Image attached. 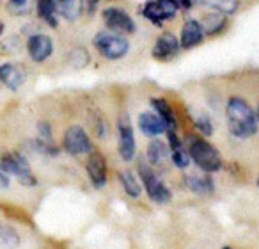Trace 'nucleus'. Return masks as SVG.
<instances>
[{"instance_id":"nucleus-32","label":"nucleus","mask_w":259,"mask_h":249,"mask_svg":"<svg viewBox=\"0 0 259 249\" xmlns=\"http://www.w3.org/2000/svg\"><path fill=\"white\" fill-rule=\"evenodd\" d=\"M2 32H4V23L0 22V34H2Z\"/></svg>"},{"instance_id":"nucleus-28","label":"nucleus","mask_w":259,"mask_h":249,"mask_svg":"<svg viewBox=\"0 0 259 249\" xmlns=\"http://www.w3.org/2000/svg\"><path fill=\"white\" fill-rule=\"evenodd\" d=\"M8 187H9V178H8V174L0 171V191H2V189H8Z\"/></svg>"},{"instance_id":"nucleus-4","label":"nucleus","mask_w":259,"mask_h":249,"mask_svg":"<svg viewBox=\"0 0 259 249\" xmlns=\"http://www.w3.org/2000/svg\"><path fill=\"white\" fill-rule=\"evenodd\" d=\"M0 171L2 173L15 174L20 184L27 185V187H32V185L37 184L36 176L30 171L27 159L18 152H2L0 150Z\"/></svg>"},{"instance_id":"nucleus-12","label":"nucleus","mask_w":259,"mask_h":249,"mask_svg":"<svg viewBox=\"0 0 259 249\" xmlns=\"http://www.w3.org/2000/svg\"><path fill=\"white\" fill-rule=\"evenodd\" d=\"M85 169L89 174L91 184L96 189H101L107 185V160L101 153L93 152L89 153V159L85 162Z\"/></svg>"},{"instance_id":"nucleus-5","label":"nucleus","mask_w":259,"mask_h":249,"mask_svg":"<svg viewBox=\"0 0 259 249\" xmlns=\"http://www.w3.org/2000/svg\"><path fill=\"white\" fill-rule=\"evenodd\" d=\"M93 45L98 54L108 61H119L130 50V41L122 34L115 32H98L93 40Z\"/></svg>"},{"instance_id":"nucleus-26","label":"nucleus","mask_w":259,"mask_h":249,"mask_svg":"<svg viewBox=\"0 0 259 249\" xmlns=\"http://www.w3.org/2000/svg\"><path fill=\"white\" fill-rule=\"evenodd\" d=\"M0 242L8 247H16L18 245V235L13 228H2L0 230Z\"/></svg>"},{"instance_id":"nucleus-30","label":"nucleus","mask_w":259,"mask_h":249,"mask_svg":"<svg viewBox=\"0 0 259 249\" xmlns=\"http://www.w3.org/2000/svg\"><path fill=\"white\" fill-rule=\"evenodd\" d=\"M180 2V8H183V9H190L192 6L195 4V2H199V0H178Z\"/></svg>"},{"instance_id":"nucleus-7","label":"nucleus","mask_w":259,"mask_h":249,"mask_svg":"<svg viewBox=\"0 0 259 249\" xmlns=\"http://www.w3.org/2000/svg\"><path fill=\"white\" fill-rule=\"evenodd\" d=\"M62 148L66 153L73 157L85 155V153H93V143H91L87 132L78 125H71L68 130L64 132L62 137Z\"/></svg>"},{"instance_id":"nucleus-25","label":"nucleus","mask_w":259,"mask_h":249,"mask_svg":"<svg viewBox=\"0 0 259 249\" xmlns=\"http://www.w3.org/2000/svg\"><path fill=\"white\" fill-rule=\"evenodd\" d=\"M194 125H195V128L204 135V137L213 135V123H211V119H209L208 114H199L197 118L194 119Z\"/></svg>"},{"instance_id":"nucleus-36","label":"nucleus","mask_w":259,"mask_h":249,"mask_svg":"<svg viewBox=\"0 0 259 249\" xmlns=\"http://www.w3.org/2000/svg\"><path fill=\"white\" fill-rule=\"evenodd\" d=\"M0 230H2V226H0Z\"/></svg>"},{"instance_id":"nucleus-9","label":"nucleus","mask_w":259,"mask_h":249,"mask_svg":"<svg viewBox=\"0 0 259 249\" xmlns=\"http://www.w3.org/2000/svg\"><path fill=\"white\" fill-rule=\"evenodd\" d=\"M103 22L107 29L115 34H134L137 30V25L132 20V16L122 9L114 8V6L103 9Z\"/></svg>"},{"instance_id":"nucleus-11","label":"nucleus","mask_w":259,"mask_h":249,"mask_svg":"<svg viewBox=\"0 0 259 249\" xmlns=\"http://www.w3.org/2000/svg\"><path fill=\"white\" fill-rule=\"evenodd\" d=\"M27 50L34 62H45L54 52V41L47 34H32L27 41Z\"/></svg>"},{"instance_id":"nucleus-17","label":"nucleus","mask_w":259,"mask_h":249,"mask_svg":"<svg viewBox=\"0 0 259 249\" xmlns=\"http://www.w3.org/2000/svg\"><path fill=\"white\" fill-rule=\"evenodd\" d=\"M139 128L146 137H156L167 132V127L163 125V121L155 114V112H142L139 116Z\"/></svg>"},{"instance_id":"nucleus-6","label":"nucleus","mask_w":259,"mask_h":249,"mask_svg":"<svg viewBox=\"0 0 259 249\" xmlns=\"http://www.w3.org/2000/svg\"><path fill=\"white\" fill-rule=\"evenodd\" d=\"M180 11L178 0H151L142 8V15L156 27H162L163 22L172 20Z\"/></svg>"},{"instance_id":"nucleus-23","label":"nucleus","mask_w":259,"mask_h":249,"mask_svg":"<svg viewBox=\"0 0 259 249\" xmlns=\"http://www.w3.org/2000/svg\"><path fill=\"white\" fill-rule=\"evenodd\" d=\"M37 15L50 27H57V2L55 0H37Z\"/></svg>"},{"instance_id":"nucleus-10","label":"nucleus","mask_w":259,"mask_h":249,"mask_svg":"<svg viewBox=\"0 0 259 249\" xmlns=\"http://www.w3.org/2000/svg\"><path fill=\"white\" fill-rule=\"evenodd\" d=\"M180 40L172 32H162L153 45V57L160 62H169L180 52Z\"/></svg>"},{"instance_id":"nucleus-20","label":"nucleus","mask_w":259,"mask_h":249,"mask_svg":"<svg viewBox=\"0 0 259 249\" xmlns=\"http://www.w3.org/2000/svg\"><path fill=\"white\" fill-rule=\"evenodd\" d=\"M227 20L224 18L220 13H206L204 16H202V22H201V27H202V32H204V36H217V34H220L224 30V27H226Z\"/></svg>"},{"instance_id":"nucleus-34","label":"nucleus","mask_w":259,"mask_h":249,"mask_svg":"<svg viewBox=\"0 0 259 249\" xmlns=\"http://www.w3.org/2000/svg\"><path fill=\"white\" fill-rule=\"evenodd\" d=\"M224 249H233V247H229V245H226V247H224Z\"/></svg>"},{"instance_id":"nucleus-19","label":"nucleus","mask_w":259,"mask_h":249,"mask_svg":"<svg viewBox=\"0 0 259 249\" xmlns=\"http://www.w3.org/2000/svg\"><path fill=\"white\" fill-rule=\"evenodd\" d=\"M151 107L155 109V114L162 119L163 125L167 127V132L176 130L178 128L176 114H174L172 107H170L169 101H167L165 98H151Z\"/></svg>"},{"instance_id":"nucleus-15","label":"nucleus","mask_w":259,"mask_h":249,"mask_svg":"<svg viewBox=\"0 0 259 249\" xmlns=\"http://www.w3.org/2000/svg\"><path fill=\"white\" fill-rule=\"evenodd\" d=\"M204 40V32H202L201 22L190 18L185 22L183 29H181V38H180V47L183 50H190V48L197 47L201 41Z\"/></svg>"},{"instance_id":"nucleus-27","label":"nucleus","mask_w":259,"mask_h":249,"mask_svg":"<svg viewBox=\"0 0 259 249\" xmlns=\"http://www.w3.org/2000/svg\"><path fill=\"white\" fill-rule=\"evenodd\" d=\"M37 139H41V141H47V143H52V127L48 121H39L37 123Z\"/></svg>"},{"instance_id":"nucleus-21","label":"nucleus","mask_w":259,"mask_h":249,"mask_svg":"<svg viewBox=\"0 0 259 249\" xmlns=\"http://www.w3.org/2000/svg\"><path fill=\"white\" fill-rule=\"evenodd\" d=\"M57 2V13L68 22H75L82 13L83 0H55Z\"/></svg>"},{"instance_id":"nucleus-3","label":"nucleus","mask_w":259,"mask_h":249,"mask_svg":"<svg viewBox=\"0 0 259 249\" xmlns=\"http://www.w3.org/2000/svg\"><path fill=\"white\" fill-rule=\"evenodd\" d=\"M137 171H139V176H141L146 192H148V196L153 201L158 203V205H165V203H169L170 199H172L170 189L163 184V180L158 176V173H156L148 162L141 160L137 166Z\"/></svg>"},{"instance_id":"nucleus-8","label":"nucleus","mask_w":259,"mask_h":249,"mask_svg":"<svg viewBox=\"0 0 259 249\" xmlns=\"http://www.w3.org/2000/svg\"><path fill=\"white\" fill-rule=\"evenodd\" d=\"M117 132H119V155H121L122 160L130 162V160H134L135 153H137V143H135L134 127L130 123L128 114L119 116Z\"/></svg>"},{"instance_id":"nucleus-2","label":"nucleus","mask_w":259,"mask_h":249,"mask_svg":"<svg viewBox=\"0 0 259 249\" xmlns=\"http://www.w3.org/2000/svg\"><path fill=\"white\" fill-rule=\"evenodd\" d=\"M187 152L194 164H197L204 173H217L222 169V157H220L219 150L208 143L201 135L190 134L187 137Z\"/></svg>"},{"instance_id":"nucleus-29","label":"nucleus","mask_w":259,"mask_h":249,"mask_svg":"<svg viewBox=\"0 0 259 249\" xmlns=\"http://www.w3.org/2000/svg\"><path fill=\"white\" fill-rule=\"evenodd\" d=\"M98 4H100V0H87V11H89L91 15H93V13L96 11Z\"/></svg>"},{"instance_id":"nucleus-33","label":"nucleus","mask_w":259,"mask_h":249,"mask_svg":"<svg viewBox=\"0 0 259 249\" xmlns=\"http://www.w3.org/2000/svg\"><path fill=\"white\" fill-rule=\"evenodd\" d=\"M255 116H257V121H259V105H257V114H255Z\"/></svg>"},{"instance_id":"nucleus-13","label":"nucleus","mask_w":259,"mask_h":249,"mask_svg":"<svg viewBox=\"0 0 259 249\" xmlns=\"http://www.w3.org/2000/svg\"><path fill=\"white\" fill-rule=\"evenodd\" d=\"M25 79H27V73L20 64H15V62L0 64V82L4 84L8 89L18 91L23 86Z\"/></svg>"},{"instance_id":"nucleus-22","label":"nucleus","mask_w":259,"mask_h":249,"mask_svg":"<svg viewBox=\"0 0 259 249\" xmlns=\"http://www.w3.org/2000/svg\"><path fill=\"white\" fill-rule=\"evenodd\" d=\"M117 178L122 184V189H124V192L130 198H139V196L142 194L141 182L135 178V174L132 173V171H121V173L117 174Z\"/></svg>"},{"instance_id":"nucleus-14","label":"nucleus","mask_w":259,"mask_h":249,"mask_svg":"<svg viewBox=\"0 0 259 249\" xmlns=\"http://www.w3.org/2000/svg\"><path fill=\"white\" fill-rule=\"evenodd\" d=\"M167 139H169V150H170V159H172L174 166L180 167V169H187L190 166V155L187 152V146L185 143L178 137L176 130L165 132Z\"/></svg>"},{"instance_id":"nucleus-24","label":"nucleus","mask_w":259,"mask_h":249,"mask_svg":"<svg viewBox=\"0 0 259 249\" xmlns=\"http://www.w3.org/2000/svg\"><path fill=\"white\" fill-rule=\"evenodd\" d=\"M199 2L220 15H233L240 8V0H199Z\"/></svg>"},{"instance_id":"nucleus-16","label":"nucleus","mask_w":259,"mask_h":249,"mask_svg":"<svg viewBox=\"0 0 259 249\" xmlns=\"http://www.w3.org/2000/svg\"><path fill=\"white\" fill-rule=\"evenodd\" d=\"M185 184L192 192H195L197 196H209L215 192V184L213 178L208 173H190L185 176Z\"/></svg>"},{"instance_id":"nucleus-35","label":"nucleus","mask_w":259,"mask_h":249,"mask_svg":"<svg viewBox=\"0 0 259 249\" xmlns=\"http://www.w3.org/2000/svg\"><path fill=\"white\" fill-rule=\"evenodd\" d=\"M257 187H259V176H257Z\"/></svg>"},{"instance_id":"nucleus-1","label":"nucleus","mask_w":259,"mask_h":249,"mask_svg":"<svg viewBox=\"0 0 259 249\" xmlns=\"http://www.w3.org/2000/svg\"><path fill=\"white\" fill-rule=\"evenodd\" d=\"M227 128L236 139H250L259 127L254 109L240 96H231L226 105Z\"/></svg>"},{"instance_id":"nucleus-31","label":"nucleus","mask_w":259,"mask_h":249,"mask_svg":"<svg viewBox=\"0 0 259 249\" xmlns=\"http://www.w3.org/2000/svg\"><path fill=\"white\" fill-rule=\"evenodd\" d=\"M11 2V6H15V8H23V6L27 4V0H9Z\"/></svg>"},{"instance_id":"nucleus-18","label":"nucleus","mask_w":259,"mask_h":249,"mask_svg":"<svg viewBox=\"0 0 259 249\" xmlns=\"http://www.w3.org/2000/svg\"><path fill=\"white\" fill-rule=\"evenodd\" d=\"M148 162L151 167H165V164L169 162L170 159V150L169 145L162 143L160 139H155V141L149 143L148 146Z\"/></svg>"}]
</instances>
